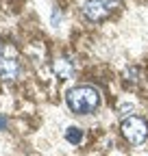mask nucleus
<instances>
[{"label": "nucleus", "mask_w": 148, "mask_h": 156, "mask_svg": "<svg viewBox=\"0 0 148 156\" xmlns=\"http://www.w3.org/2000/svg\"><path fill=\"white\" fill-rule=\"evenodd\" d=\"M68 106L72 113H79V115H87V113H94L100 104V93L98 89L89 87V85H81V87H74L68 91L65 95Z\"/></svg>", "instance_id": "nucleus-1"}, {"label": "nucleus", "mask_w": 148, "mask_h": 156, "mask_svg": "<svg viewBox=\"0 0 148 156\" xmlns=\"http://www.w3.org/2000/svg\"><path fill=\"white\" fill-rule=\"evenodd\" d=\"M120 130H122V136L133 145L144 143L146 136H148V124L142 119V117H135V115L126 117L122 122V126H120Z\"/></svg>", "instance_id": "nucleus-2"}, {"label": "nucleus", "mask_w": 148, "mask_h": 156, "mask_svg": "<svg viewBox=\"0 0 148 156\" xmlns=\"http://www.w3.org/2000/svg\"><path fill=\"white\" fill-rule=\"evenodd\" d=\"M120 5V0H87L83 5V15L91 22H100Z\"/></svg>", "instance_id": "nucleus-3"}, {"label": "nucleus", "mask_w": 148, "mask_h": 156, "mask_svg": "<svg viewBox=\"0 0 148 156\" xmlns=\"http://www.w3.org/2000/svg\"><path fill=\"white\" fill-rule=\"evenodd\" d=\"M20 76V63L15 58H2L0 61V78L2 80H15Z\"/></svg>", "instance_id": "nucleus-4"}, {"label": "nucleus", "mask_w": 148, "mask_h": 156, "mask_svg": "<svg viewBox=\"0 0 148 156\" xmlns=\"http://www.w3.org/2000/svg\"><path fill=\"white\" fill-rule=\"evenodd\" d=\"M65 139H68L72 145L81 143V141H83V130H81L79 126H70V128L65 130Z\"/></svg>", "instance_id": "nucleus-5"}, {"label": "nucleus", "mask_w": 148, "mask_h": 156, "mask_svg": "<svg viewBox=\"0 0 148 156\" xmlns=\"http://www.w3.org/2000/svg\"><path fill=\"white\" fill-rule=\"evenodd\" d=\"M54 69H57V74H59L61 78H70V74H72V65H68L65 58H61V61L54 65Z\"/></svg>", "instance_id": "nucleus-6"}, {"label": "nucleus", "mask_w": 148, "mask_h": 156, "mask_svg": "<svg viewBox=\"0 0 148 156\" xmlns=\"http://www.w3.org/2000/svg\"><path fill=\"white\" fill-rule=\"evenodd\" d=\"M2 54H5V44L0 41V58H2Z\"/></svg>", "instance_id": "nucleus-7"}, {"label": "nucleus", "mask_w": 148, "mask_h": 156, "mask_svg": "<svg viewBox=\"0 0 148 156\" xmlns=\"http://www.w3.org/2000/svg\"><path fill=\"white\" fill-rule=\"evenodd\" d=\"M5 124H7V119H5V117H0V128H2Z\"/></svg>", "instance_id": "nucleus-8"}]
</instances>
